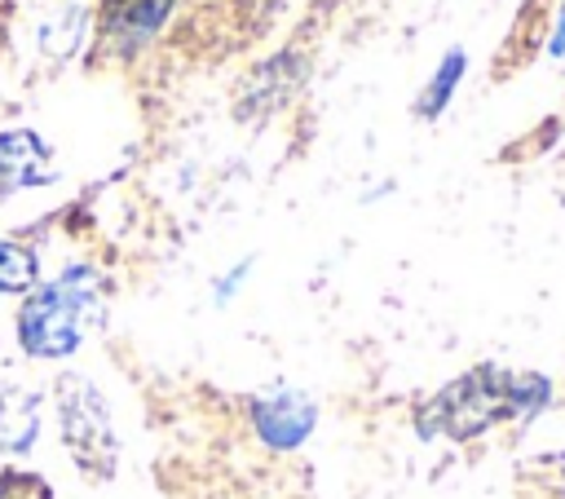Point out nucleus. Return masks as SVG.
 <instances>
[{
  "mask_svg": "<svg viewBox=\"0 0 565 499\" xmlns=\"http://www.w3.org/2000/svg\"><path fill=\"white\" fill-rule=\"evenodd\" d=\"M552 384L547 375L534 371H508L494 362H481L472 371H463L459 380L441 384L419 411H415V433L419 437H450V442H468L481 437L494 424L508 420H530L547 406Z\"/></svg>",
  "mask_w": 565,
  "mask_h": 499,
  "instance_id": "nucleus-1",
  "label": "nucleus"
},
{
  "mask_svg": "<svg viewBox=\"0 0 565 499\" xmlns=\"http://www.w3.org/2000/svg\"><path fill=\"white\" fill-rule=\"evenodd\" d=\"M106 287L97 269L66 265L57 278L31 287V296L18 309V344L31 358H71L88 331L102 322Z\"/></svg>",
  "mask_w": 565,
  "mask_h": 499,
  "instance_id": "nucleus-2",
  "label": "nucleus"
},
{
  "mask_svg": "<svg viewBox=\"0 0 565 499\" xmlns=\"http://www.w3.org/2000/svg\"><path fill=\"white\" fill-rule=\"evenodd\" d=\"M53 402H57V428L75 468L88 477H110L119 468V437L97 384L84 375H62Z\"/></svg>",
  "mask_w": 565,
  "mask_h": 499,
  "instance_id": "nucleus-3",
  "label": "nucleus"
},
{
  "mask_svg": "<svg viewBox=\"0 0 565 499\" xmlns=\"http://www.w3.org/2000/svg\"><path fill=\"white\" fill-rule=\"evenodd\" d=\"M318 424V406L300 389H265L252 397V428L269 450H296Z\"/></svg>",
  "mask_w": 565,
  "mask_h": 499,
  "instance_id": "nucleus-4",
  "label": "nucleus"
},
{
  "mask_svg": "<svg viewBox=\"0 0 565 499\" xmlns=\"http://www.w3.org/2000/svg\"><path fill=\"white\" fill-rule=\"evenodd\" d=\"M172 0H102V40L115 53L146 49L168 22Z\"/></svg>",
  "mask_w": 565,
  "mask_h": 499,
  "instance_id": "nucleus-5",
  "label": "nucleus"
},
{
  "mask_svg": "<svg viewBox=\"0 0 565 499\" xmlns=\"http://www.w3.org/2000/svg\"><path fill=\"white\" fill-rule=\"evenodd\" d=\"M49 181H53L49 146H44L35 132H26V128L0 132V194L31 190V185H49Z\"/></svg>",
  "mask_w": 565,
  "mask_h": 499,
  "instance_id": "nucleus-6",
  "label": "nucleus"
},
{
  "mask_svg": "<svg viewBox=\"0 0 565 499\" xmlns=\"http://www.w3.org/2000/svg\"><path fill=\"white\" fill-rule=\"evenodd\" d=\"M40 437V397L31 389H4L0 393V450L26 455Z\"/></svg>",
  "mask_w": 565,
  "mask_h": 499,
  "instance_id": "nucleus-7",
  "label": "nucleus"
},
{
  "mask_svg": "<svg viewBox=\"0 0 565 499\" xmlns=\"http://www.w3.org/2000/svg\"><path fill=\"white\" fill-rule=\"evenodd\" d=\"M463 71H468V53H463L459 44H455V49H446V53H441V62H437V71L428 75L424 93L415 97V115H419V119H437V115L450 106V97H455V88H459Z\"/></svg>",
  "mask_w": 565,
  "mask_h": 499,
  "instance_id": "nucleus-8",
  "label": "nucleus"
},
{
  "mask_svg": "<svg viewBox=\"0 0 565 499\" xmlns=\"http://www.w3.org/2000/svg\"><path fill=\"white\" fill-rule=\"evenodd\" d=\"M84 9L79 4H71V9H57L53 13V22H44V31H40V44H44V53H57V57H66V53H75L79 49V40H84Z\"/></svg>",
  "mask_w": 565,
  "mask_h": 499,
  "instance_id": "nucleus-9",
  "label": "nucleus"
},
{
  "mask_svg": "<svg viewBox=\"0 0 565 499\" xmlns=\"http://www.w3.org/2000/svg\"><path fill=\"white\" fill-rule=\"evenodd\" d=\"M31 287H35V256L22 243H4L0 238V296L31 291Z\"/></svg>",
  "mask_w": 565,
  "mask_h": 499,
  "instance_id": "nucleus-10",
  "label": "nucleus"
},
{
  "mask_svg": "<svg viewBox=\"0 0 565 499\" xmlns=\"http://www.w3.org/2000/svg\"><path fill=\"white\" fill-rule=\"evenodd\" d=\"M0 499H53L49 481L22 468H0Z\"/></svg>",
  "mask_w": 565,
  "mask_h": 499,
  "instance_id": "nucleus-11",
  "label": "nucleus"
},
{
  "mask_svg": "<svg viewBox=\"0 0 565 499\" xmlns=\"http://www.w3.org/2000/svg\"><path fill=\"white\" fill-rule=\"evenodd\" d=\"M547 53H552V57H565V0L556 4L552 31H547Z\"/></svg>",
  "mask_w": 565,
  "mask_h": 499,
  "instance_id": "nucleus-12",
  "label": "nucleus"
}]
</instances>
